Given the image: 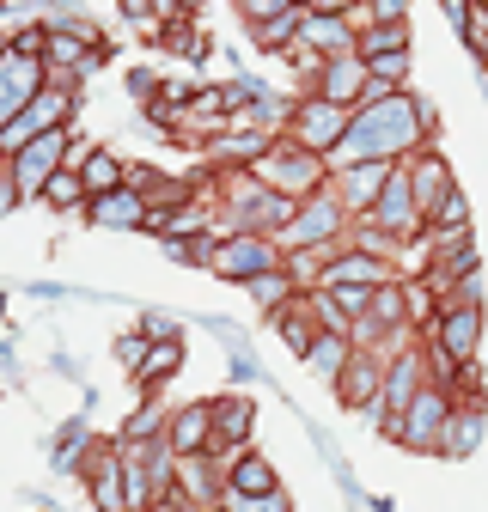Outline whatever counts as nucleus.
<instances>
[{
	"label": "nucleus",
	"instance_id": "obj_7",
	"mask_svg": "<svg viewBox=\"0 0 488 512\" xmlns=\"http://www.w3.org/2000/svg\"><path fill=\"white\" fill-rule=\"evenodd\" d=\"M427 384H434V378H427V354H421V348H397V354H391V372H385V397H379V409H373V421L385 427V439H391V427L415 409V397L427 391Z\"/></svg>",
	"mask_w": 488,
	"mask_h": 512
},
{
	"label": "nucleus",
	"instance_id": "obj_19",
	"mask_svg": "<svg viewBox=\"0 0 488 512\" xmlns=\"http://www.w3.org/2000/svg\"><path fill=\"white\" fill-rule=\"evenodd\" d=\"M275 330H281V342L305 360V354H312L318 348V336H324V324H318V311H312V293H299L287 311H275Z\"/></svg>",
	"mask_w": 488,
	"mask_h": 512
},
{
	"label": "nucleus",
	"instance_id": "obj_29",
	"mask_svg": "<svg viewBox=\"0 0 488 512\" xmlns=\"http://www.w3.org/2000/svg\"><path fill=\"white\" fill-rule=\"evenodd\" d=\"M476 439H482V409H458V421H452V439H446V452H476Z\"/></svg>",
	"mask_w": 488,
	"mask_h": 512
},
{
	"label": "nucleus",
	"instance_id": "obj_32",
	"mask_svg": "<svg viewBox=\"0 0 488 512\" xmlns=\"http://www.w3.org/2000/svg\"><path fill=\"white\" fill-rule=\"evenodd\" d=\"M147 354H153V342H147V336H122V342H116V360H122V366H129L135 378H141V366H147Z\"/></svg>",
	"mask_w": 488,
	"mask_h": 512
},
{
	"label": "nucleus",
	"instance_id": "obj_1",
	"mask_svg": "<svg viewBox=\"0 0 488 512\" xmlns=\"http://www.w3.org/2000/svg\"><path fill=\"white\" fill-rule=\"evenodd\" d=\"M421 147H434V104L415 98V92H391V98H373L354 110V128L348 141L336 147L330 171H348V165H409Z\"/></svg>",
	"mask_w": 488,
	"mask_h": 512
},
{
	"label": "nucleus",
	"instance_id": "obj_25",
	"mask_svg": "<svg viewBox=\"0 0 488 512\" xmlns=\"http://www.w3.org/2000/svg\"><path fill=\"white\" fill-rule=\"evenodd\" d=\"M360 61H379V55H397L409 49V25H360Z\"/></svg>",
	"mask_w": 488,
	"mask_h": 512
},
{
	"label": "nucleus",
	"instance_id": "obj_28",
	"mask_svg": "<svg viewBox=\"0 0 488 512\" xmlns=\"http://www.w3.org/2000/svg\"><path fill=\"white\" fill-rule=\"evenodd\" d=\"M177 366H183V342H153V354L141 366V384H165V378H177Z\"/></svg>",
	"mask_w": 488,
	"mask_h": 512
},
{
	"label": "nucleus",
	"instance_id": "obj_6",
	"mask_svg": "<svg viewBox=\"0 0 488 512\" xmlns=\"http://www.w3.org/2000/svg\"><path fill=\"white\" fill-rule=\"evenodd\" d=\"M275 269H287V250L275 238H257V232H226L220 250H214V275L238 281V287H251V281H263Z\"/></svg>",
	"mask_w": 488,
	"mask_h": 512
},
{
	"label": "nucleus",
	"instance_id": "obj_20",
	"mask_svg": "<svg viewBox=\"0 0 488 512\" xmlns=\"http://www.w3.org/2000/svg\"><path fill=\"white\" fill-rule=\"evenodd\" d=\"M275 488H281V476H275V464H269L263 452H238V458L226 464V494L257 500V494H275Z\"/></svg>",
	"mask_w": 488,
	"mask_h": 512
},
{
	"label": "nucleus",
	"instance_id": "obj_5",
	"mask_svg": "<svg viewBox=\"0 0 488 512\" xmlns=\"http://www.w3.org/2000/svg\"><path fill=\"white\" fill-rule=\"evenodd\" d=\"M452 421H458L452 391H446V384H427V391L415 397V409L391 427V439H397V445H409V452H446Z\"/></svg>",
	"mask_w": 488,
	"mask_h": 512
},
{
	"label": "nucleus",
	"instance_id": "obj_21",
	"mask_svg": "<svg viewBox=\"0 0 488 512\" xmlns=\"http://www.w3.org/2000/svg\"><path fill=\"white\" fill-rule=\"evenodd\" d=\"M80 183H86V196H116V189H129V159H116L110 147H92L86 165H80Z\"/></svg>",
	"mask_w": 488,
	"mask_h": 512
},
{
	"label": "nucleus",
	"instance_id": "obj_11",
	"mask_svg": "<svg viewBox=\"0 0 488 512\" xmlns=\"http://www.w3.org/2000/svg\"><path fill=\"white\" fill-rule=\"evenodd\" d=\"M251 427H257V403L251 397H214V452L220 464H232L238 452H251Z\"/></svg>",
	"mask_w": 488,
	"mask_h": 512
},
{
	"label": "nucleus",
	"instance_id": "obj_30",
	"mask_svg": "<svg viewBox=\"0 0 488 512\" xmlns=\"http://www.w3.org/2000/svg\"><path fill=\"white\" fill-rule=\"evenodd\" d=\"M226 512H293V494H287V488H275V494H257V500L226 494Z\"/></svg>",
	"mask_w": 488,
	"mask_h": 512
},
{
	"label": "nucleus",
	"instance_id": "obj_33",
	"mask_svg": "<svg viewBox=\"0 0 488 512\" xmlns=\"http://www.w3.org/2000/svg\"><path fill=\"white\" fill-rule=\"evenodd\" d=\"M153 512H190V506H183V500H177V494H171V500H159V506H153Z\"/></svg>",
	"mask_w": 488,
	"mask_h": 512
},
{
	"label": "nucleus",
	"instance_id": "obj_22",
	"mask_svg": "<svg viewBox=\"0 0 488 512\" xmlns=\"http://www.w3.org/2000/svg\"><path fill=\"white\" fill-rule=\"evenodd\" d=\"M348 360H354V336H330V330L318 336V348H312V354H305V366H312L318 378H330V384L348 372Z\"/></svg>",
	"mask_w": 488,
	"mask_h": 512
},
{
	"label": "nucleus",
	"instance_id": "obj_8",
	"mask_svg": "<svg viewBox=\"0 0 488 512\" xmlns=\"http://www.w3.org/2000/svg\"><path fill=\"white\" fill-rule=\"evenodd\" d=\"M427 348L446 354L464 372L476 360V348H482V305H446L434 324H427Z\"/></svg>",
	"mask_w": 488,
	"mask_h": 512
},
{
	"label": "nucleus",
	"instance_id": "obj_23",
	"mask_svg": "<svg viewBox=\"0 0 488 512\" xmlns=\"http://www.w3.org/2000/svg\"><path fill=\"white\" fill-rule=\"evenodd\" d=\"M165 427H171V415L159 403H141L129 421H122V439L116 445H153V439H165Z\"/></svg>",
	"mask_w": 488,
	"mask_h": 512
},
{
	"label": "nucleus",
	"instance_id": "obj_12",
	"mask_svg": "<svg viewBox=\"0 0 488 512\" xmlns=\"http://www.w3.org/2000/svg\"><path fill=\"white\" fill-rule=\"evenodd\" d=\"M403 171H409V189H415V208H421V220H434V214H440V202H446L452 189H458V183H452V165H446V153H440V147H421V153H415Z\"/></svg>",
	"mask_w": 488,
	"mask_h": 512
},
{
	"label": "nucleus",
	"instance_id": "obj_3",
	"mask_svg": "<svg viewBox=\"0 0 488 512\" xmlns=\"http://www.w3.org/2000/svg\"><path fill=\"white\" fill-rule=\"evenodd\" d=\"M348 238H354V214L342 208L336 189H324V196L299 202V220L287 226L281 250H324V256H336V250H348Z\"/></svg>",
	"mask_w": 488,
	"mask_h": 512
},
{
	"label": "nucleus",
	"instance_id": "obj_31",
	"mask_svg": "<svg viewBox=\"0 0 488 512\" xmlns=\"http://www.w3.org/2000/svg\"><path fill=\"white\" fill-rule=\"evenodd\" d=\"M287 7H293V0H238V19L251 25V31H263V25H269V19H281Z\"/></svg>",
	"mask_w": 488,
	"mask_h": 512
},
{
	"label": "nucleus",
	"instance_id": "obj_24",
	"mask_svg": "<svg viewBox=\"0 0 488 512\" xmlns=\"http://www.w3.org/2000/svg\"><path fill=\"white\" fill-rule=\"evenodd\" d=\"M244 293H251V299H257V305H263L269 317H275V311H287V305L299 299V281H293L287 269H275V275H263V281H251V287H244Z\"/></svg>",
	"mask_w": 488,
	"mask_h": 512
},
{
	"label": "nucleus",
	"instance_id": "obj_18",
	"mask_svg": "<svg viewBox=\"0 0 488 512\" xmlns=\"http://www.w3.org/2000/svg\"><path fill=\"white\" fill-rule=\"evenodd\" d=\"M86 220H92V226H104V232H147L153 208H147L141 189H116V196H98V202L86 208Z\"/></svg>",
	"mask_w": 488,
	"mask_h": 512
},
{
	"label": "nucleus",
	"instance_id": "obj_4",
	"mask_svg": "<svg viewBox=\"0 0 488 512\" xmlns=\"http://www.w3.org/2000/svg\"><path fill=\"white\" fill-rule=\"evenodd\" d=\"M348 128H354V110L342 104H324V98H293V116H287V141L305 147V153H318V159H336V147L348 141Z\"/></svg>",
	"mask_w": 488,
	"mask_h": 512
},
{
	"label": "nucleus",
	"instance_id": "obj_27",
	"mask_svg": "<svg viewBox=\"0 0 488 512\" xmlns=\"http://www.w3.org/2000/svg\"><path fill=\"white\" fill-rule=\"evenodd\" d=\"M464 232H470V202L452 189V196L440 202V214L427 220V238H464Z\"/></svg>",
	"mask_w": 488,
	"mask_h": 512
},
{
	"label": "nucleus",
	"instance_id": "obj_9",
	"mask_svg": "<svg viewBox=\"0 0 488 512\" xmlns=\"http://www.w3.org/2000/svg\"><path fill=\"white\" fill-rule=\"evenodd\" d=\"M49 92V68L43 61H31V55H0V128L7 122H19L37 98Z\"/></svg>",
	"mask_w": 488,
	"mask_h": 512
},
{
	"label": "nucleus",
	"instance_id": "obj_15",
	"mask_svg": "<svg viewBox=\"0 0 488 512\" xmlns=\"http://www.w3.org/2000/svg\"><path fill=\"white\" fill-rule=\"evenodd\" d=\"M366 86H373V74H366V61H360V55H336V61H324V74H318L312 98H324V104H342V110H360V104H366Z\"/></svg>",
	"mask_w": 488,
	"mask_h": 512
},
{
	"label": "nucleus",
	"instance_id": "obj_16",
	"mask_svg": "<svg viewBox=\"0 0 488 512\" xmlns=\"http://www.w3.org/2000/svg\"><path fill=\"white\" fill-rule=\"evenodd\" d=\"M299 43L312 49V55H324V61H336V55H360L354 43H360V31H354V19L348 13H305V25H299Z\"/></svg>",
	"mask_w": 488,
	"mask_h": 512
},
{
	"label": "nucleus",
	"instance_id": "obj_26",
	"mask_svg": "<svg viewBox=\"0 0 488 512\" xmlns=\"http://www.w3.org/2000/svg\"><path fill=\"white\" fill-rule=\"evenodd\" d=\"M43 202H49L55 214H74V208L86 214V208H92V196H86V183H80V171H55V183L43 189Z\"/></svg>",
	"mask_w": 488,
	"mask_h": 512
},
{
	"label": "nucleus",
	"instance_id": "obj_13",
	"mask_svg": "<svg viewBox=\"0 0 488 512\" xmlns=\"http://www.w3.org/2000/svg\"><path fill=\"white\" fill-rule=\"evenodd\" d=\"M391 171H397V165H348V171H330V189L342 196V208H348L354 220H366V214L379 208Z\"/></svg>",
	"mask_w": 488,
	"mask_h": 512
},
{
	"label": "nucleus",
	"instance_id": "obj_10",
	"mask_svg": "<svg viewBox=\"0 0 488 512\" xmlns=\"http://www.w3.org/2000/svg\"><path fill=\"white\" fill-rule=\"evenodd\" d=\"M385 372H391V354L354 348L348 372L336 378V397H342V409H366V415H373V409H379V397H385Z\"/></svg>",
	"mask_w": 488,
	"mask_h": 512
},
{
	"label": "nucleus",
	"instance_id": "obj_2",
	"mask_svg": "<svg viewBox=\"0 0 488 512\" xmlns=\"http://www.w3.org/2000/svg\"><path fill=\"white\" fill-rule=\"evenodd\" d=\"M251 177H257L263 189H275V196H287V202H312V196H324V189H330V159L305 153V147H293V141L281 135L275 153L251 165Z\"/></svg>",
	"mask_w": 488,
	"mask_h": 512
},
{
	"label": "nucleus",
	"instance_id": "obj_14",
	"mask_svg": "<svg viewBox=\"0 0 488 512\" xmlns=\"http://www.w3.org/2000/svg\"><path fill=\"white\" fill-rule=\"evenodd\" d=\"M391 281H397V263H385L373 250H354V244L324 263V287H391Z\"/></svg>",
	"mask_w": 488,
	"mask_h": 512
},
{
	"label": "nucleus",
	"instance_id": "obj_17",
	"mask_svg": "<svg viewBox=\"0 0 488 512\" xmlns=\"http://www.w3.org/2000/svg\"><path fill=\"white\" fill-rule=\"evenodd\" d=\"M165 445H171L177 458H202V452H214V403H183V409H171Z\"/></svg>",
	"mask_w": 488,
	"mask_h": 512
}]
</instances>
